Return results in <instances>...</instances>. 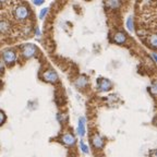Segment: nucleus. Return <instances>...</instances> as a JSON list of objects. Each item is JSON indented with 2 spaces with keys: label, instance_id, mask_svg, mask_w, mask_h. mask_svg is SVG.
Listing matches in <instances>:
<instances>
[{
  "label": "nucleus",
  "instance_id": "1",
  "mask_svg": "<svg viewBox=\"0 0 157 157\" xmlns=\"http://www.w3.org/2000/svg\"><path fill=\"white\" fill-rule=\"evenodd\" d=\"M13 13H14V17H17V20L23 21V20H26L27 17H29L31 11H29V7H26L25 5H19L13 10Z\"/></svg>",
  "mask_w": 157,
  "mask_h": 157
},
{
  "label": "nucleus",
  "instance_id": "2",
  "mask_svg": "<svg viewBox=\"0 0 157 157\" xmlns=\"http://www.w3.org/2000/svg\"><path fill=\"white\" fill-rule=\"evenodd\" d=\"M43 78H44L46 82H49V83H56V82H58L59 78H58V74H57V72L55 71V70L49 69V70L44 72Z\"/></svg>",
  "mask_w": 157,
  "mask_h": 157
},
{
  "label": "nucleus",
  "instance_id": "3",
  "mask_svg": "<svg viewBox=\"0 0 157 157\" xmlns=\"http://www.w3.org/2000/svg\"><path fill=\"white\" fill-rule=\"evenodd\" d=\"M36 52H37L36 46L33 44H27L22 47V54L25 58H31V57H33L36 54Z\"/></svg>",
  "mask_w": 157,
  "mask_h": 157
},
{
  "label": "nucleus",
  "instance_id": "4",
  "mask_svg": "<svg viewBox=\"0 0 157 157\" xmlns=\"http://www.w3.org/2000/svg\"><path fill=\"white\" fill-rule=\"evenodd\" d=\"M3 60L7 64H13L17 60V54L12 49H7L3 52Z\"/></svg>",
  "mask_w": 157,
  "mask_h": 157
},
{
  "label": "nucleus",
  "instance_id": "5",
  "mask_svg": "<svg viewBox=\"0 0 157 157\" xmlns=\"http://www.w3.org/2000/svg\"><path fill=\"white\" fill-rule=\"evenodd\" d=\"M111 86H113V84H111V82L108 80V78H98L97 81V87L99 88V91H109L111 88Z\"/></svg>",
  "mask_w": 157,
  "mask_h": 157
},
{
  "label": "nucleus",
  "instance_id": "6",
  "mask_svg": "<svg viewBox=\"0 0 157 157\" xmlns=\"http://www.w3.org/2000/svg\"><path fill=\"white\" fill-rule=\"evenodd\" d=\"M61 140H62V142L67 145H73L76 141L74 135L71 134V133H66V134H63L61 137Z\"/></svg>",
  "mask_w": 157,
  "mask_h": 157
},
{
  "label": "nucleus",
  "instance_id": "7",
  "mask_svg": "<svg viewBox=\"0 0 157 157\" xmlns=\"http://www.w3.org/2000/svg\"><path fill=\"white\" fill-rule=\"evenodd\" d=\"M92 142H93V145H94V147H95V148H103L104 140H103V137H101L99 134L94 135Z\"/></svg>",
  "mask_w": 157,
  "mask_h": 157
},
{
  "label": "nucleus",
  "instance_id": "8",
  "mask_svg": "<svg viewBox=\"0 0 157 157\" xmlns=\"http://www.w3.org/2000/svg\"><path fill=\"white\" fill-rule=\"evenodd\" d=\"M127 40V35L123 32H117L113 35V42L117 44H123Z\"/></svg>",
  "mask_w": 157,
  "mask_h": 157
},
{
  "label": "nucleus",
  "instance_id": "9",
  "mask_svg": "<svg viewBox=\"0 0 157 157\" xmlns=\"http://www.w3.org/2000/svg\"><path fill=\"white\" fill-rule=\"evenodd\" d=\"M78 134L83 136L85 134V119L83 117H81L78 119Z\"/></svg>",
  "mask_w": 157,
  "mask_h": 157
},
{
  "label": "nucleus",
  "instance_id": "10",
  "mask_svg": "<svg viewBox=\"0 0 157 157\" xmlns=\"http://www.w3.org/2000/svg\"><path fill=\"white\" fill-rule=\"evenodd\" d=\"M87 83H88V78H86L85 75L78 76V80L75 81V85L78 86V87H85Z\"/></svg>",
  "mask_w": 157,
  "mask_h": 157
},
{
  "label": "nucleus",
  "instance_id": "11",
  "mask_svg": "<svg viewBox=\"0 0 157 157\" xmlns=\"http://www.w3.org/2000/svg\"><path fill=\"white\" fill-rule=\"evenodd\" d=\"M10 29V23L6 20L0 21V33H7Z\"/></svg>",
  "mask_w": 157,
  "mask_h": 157
},
{
  "label": "nucleus",
  "instance_id": "12",
  "mask_svg": "<svg viewBox=\"0 0 157 157\" xmlns=\"http://www.w3.org/2000/svg\"><path fill=\"white\" fill-rule=\"evenodd\" d=\"M148 45H151L152 48H156V35L155 34L148 36Z\"/></svg>",
  "mask_w": 157,
  "mask_h": 157
},
{
  "label": "nucleus",
  "instance_id": "13",
  "mask_svg": "<svg viewBox=\"0 0 157 157\" xmlns=\"http://www.w3.org/2000/svg\"><path fill=\"white\" fill-rule=\"evenodd\" d=\"M127 27L128 29L130 31V32H133L134 31V25H133V17H129V19L127 20Z\"/></svg>",
  "mask_w": 157,
  "mask_h": 157
},
{
  "label": "nucleus",
  "instance_id": "14",
  "mask_svg": "<svg viewBox=\"0 0 157 157\" xmlns=\"http://www.w3.org/2000/svg\"><path fill=\"white\" fill-rule=\"evenodd\" d=\"M106 6L110 7L111 9H115V8H118L119 6H120V2H119V1H107V2H106Z\"/></svg>",
  "mask_w": 157,
  "mask_h": 157
},
{
  "label": "nucleus",
  "instance_id": "15",
  "mask_svg": "<svg viewBox=\"0 0 157 157\" xmlns=\"http://www.w3.org/2000/svg\"><path fill=\"white\" fill-rule=\"evenodd\" d=\"M80 146H81V150H82V152L83 153H88V146L85 144L84 142H80Z\"/></svg>",
  "mask_w": 157,
  "mask_h": 157
},
{
  "label": "nucleus",
  "instance_id": "16",
  "mask_svg": "<svg viewBox=\"0 0 157 157\" xmlns=\"http://www.w3.org/2000/svg\"><path fill=\"white\" fill-rule=\"evenodd\" d=\"M47 11H48V9H47V8H45V9H43L42 11H40V13H39V19H44L45 15L47 14Z\"/></svg>",
  "mask_w": 157,
  "mask_h": 157
},
{
  "label": "nucleus",
  "instance_id": "17",
  "mask_svg": "<svg viewBox=\"0 0 157 157\" xmlns=\"http://www.w3.org/2000/svg\"><path fill=\"white\" fill-rule=\"evenodd\" d=\"M5 121H6V115L2 113V111H0V125L2 124Z\"/></svg>",
  "mask_w": 157,
  "mask_h": 157
},
{
  "label": "nucleus",
  "instance_id": "18",
  "mask_svg": "<svg viewBox=\"0 0 157 157\" xmlns=\"http://www.w3.org/2000/svg\"><path fill=\"white\" fill-rule=\"evenodd\" d=\"M155 93H156V84L153 83V86H152V94H153V95H155Z\"/></svg>",
  "mask_w": 157,
  "mask_h": 157
},
{
  "label": "nucleus",
  "instance_id": "19",
  "mask_svg": "<svg viewBox=\"0 0 157 157\" xmlns=\"http://www.w3.org/2000/svg\"><path fill=\"white\" fill-rule=\"evenodd\" d=\"M34 3L37 6H39V5H42V3H44V1H43V0H35Z\"/></svg>",
  "mask_w": 157,
  "mask_h": 157
},
{
  "label": "nucleus",
  "instance_id": "20",
  "mask_svg": "<svg viewBox=\"0 0 157 157\" xmlns=\"http://www.w3.org/2000/svg\"><path fill=\"white\" fill-rule=\"evenodd\" d=\"M2 70H3V62L0 60V72L2 71Z\"/></svg>",
  "mask_w": 157,
  "mask_h": 157
}]
</instances>
